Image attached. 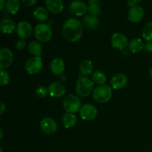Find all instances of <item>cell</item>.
I'll return each instance as SVG.
<instances>
[{"label": "cell", "instance_id": "cell-16", "mask_svg": "<svg viewBox=\"0 0 152 152\" xmlns=\"http://www.w3.org/2000/svg\"><path fill=\"white\" fill-rule=\"evenodd\" d=\"M50 68L52 74H53L54 75H60L65 71V62L61 58L56 57L51 61Z\"/></svg>", "mask_w": 152, "mask_h": 152}, {"label": "cell", "instance_id": "cell-27", "mask_svg": "<svg viewBox=\"0 0 152 152\" xmlns=\"http://www.w3.org/2000/svg\"><path fill=\"white\" fill-rule=\"evenodd\" d=\"M92 80L96 84H99L102 86L106 81V76L102 71H95L92 76Z\"/></svg>", "mask_w": 152, "mask_h": 152}, {"label": "cell", "instance_id": "cell-2", "mask_svg": "<svg viewBox=\"0 0 152 152\" xmlns=\"http://www.w3.org/2000/svg\"><path fill=\"white\" fill-rule=\"evenodd\" d=\"M94 88V83L86 77L80 76L76 86V93L83 97L88 96Z\"/></svg>", "mask_w": 152, "mask_h": 152}, {"label": "cell", "instance_id": "cell-18", "mask_svg": "<svg viewBox=\"0 0 152 152\" xmlns=\"http://www.w3.org/2000/svg\"><path fill=\"white\" fill-rule=\"evenodd\" d=\"M83 22L87 28L94 30L97 28L98 25H99V19H98L97 16L88 13V14L85 15V16L83 17Z\"/></svg>", "mask_w": 152, "mask_h": 152}, {"label": "cell", "instance_id": "cell-15", "mask_svg": "<svg viewBox=\"0 0 152 152\" xmlns=\"http://www.w3.org/2000/svg\"><path fill=\"white\" fill-rule=\"evenodd\" d=\"M127 77L123 74H117L111 78V87L115 90L122 89L127 84Z\"/></svg>", "mask_w": 152, "mask_h": 152}, {"label": "cell", "instance_id": "cell-12", "mask_svg": "<svg viewBox=\"0 0 152 152\" xmlns=\"http://www.w3.org/2000/svg\"><path fill=\"white\" fill-rule=\"evenodd\" d=\"M144 16V9L140 5L133 6L129 10L128 19L132 22H138L142 20Z\"/></svg>", "mask_w": 152, "mask_h": 152}, {"label": "cell", "instance_id": "cell-11", "mask_svg": "<svg viewBox=\"0 0 152 152\" xmlns=\"http://www.w3.org/2000/svg\"><path fill=\"white\" fill-rule=\"evenodd\" d=\"M40 126L42 130L48 134H54L57 130V124L56 121L50 117L43 118L40 123Z\"/></svg>", "mask_w": 152, "mask_h": 152}, {"label": "cell", "instance_id": "cell-10", "mask_svg": "<svg viewBox=\"0 0 152 152\" xmlns=\"http://www.w3.org/2000/svg\"><path fill=\"white\" fill-rule=\"evenodd\" d=\"M16 33L22 39H28L32 35L33 28L28 22L22 21L16 27Z\"/></svg>", "mask_w": 152, "mask_h": 152}, {"label": "cell", "instance_id": "cell-32", "mask_svg": "<svg viewBox=\"0 0 152 152\" xmlns=\"http://www.w3.org/2000/svg\"><path fill=\"white\" fill-rule=\"evenodd\" d=\"M144 49L148 53H152V41L147 42L144 46Z\"/></svg>", "mask_w": 152, "mask_h": 152}, {"label": "cell", "instance_id": "cell-14", "mask_svg": "<svg viewBox=\"0 0 152 152\" xmlns=\"http://www.w3.org/2000/svg\"><path fill=\"white\" fill-rule=\"evenodd\" d=\"M48 93L53 97H61L65 94V88L62 83L55 82L49 86Z\"/></svg>", "mask_w": 152, "mask_h": 152}, {"label": "cell", "instance_id": "cell-39", "mask_svg": "<svg viewBox=\"0 0 152 152\" xmlns=\"http://www.w3.org/2000/svg\"><path fill=\"white\" fill-rule=\"evenodd\" d=\"M0 151H1V152H2V148H0Z\"/></svg>", "mask_w": 152, "mask_h": 152}, {"label": "cell", "instance_id": "cell-4", "mask_svg": "<svg viewBox=\"0 0 152 152\" xmlns=\"http://www.w3.org/2000/svg\"><path fill=\"white\" fill-rule=\"evenodd\" d=\"M34 34L39 41L42 42H47L51 39V28L48 24L39 23L35 27Z\"/></svg>", "mask_w": 152, "mask_h": 152}, {"label": "cell", "instance_id": "cell-30", "mask_svg": "<svg viewBox=\"0 0 152 152\" xmlns=\"http://www.w3.org/2000/svg\"><path fill=\"white\" fill-rule=\"evenodd\" d=\"M48 89L47 88L44 87V86H40L36 91V94L40 98L45 97L48 95Z\"/></svg>", "mask_w": 152, "mask_h": 152}, {"label": "cell", "instance_id": "cell-31", "mask_svg": "<svg viewBox=\"0 0 152 152\" xmlns=\"http://www.w3.org/2000/svg\"><path fill=\"white\" fill-rule=\"evenodd\" d=\"M25 45H26V43H25V40L19 39L16 42V48L19 50H23V49H25Z\"/></svg>", "mask_w": 152, "mask_h": 152}, {"label": "cell", "instance_id": "cell-13", "mask_svg": "<svg viewBox=\"0 0 152 152\" xmlns=\"http://www.w3.org/2000/svg\"><path fill=\"white\" fill-rule=\"evenodd\" d=\"M69 9L73 13L77 16H83L87 12L88 6L84 1L80 0H75L70 4Z\"/></svg>", "mask_w": 152, "mask_h": 152}, {"label": "cell", "instance_id": "cell-7", "mask_svg": "<svg viewBox=\"0 0 152 152\" xmlns=\"http://www.w3.org/2000/svg\"><path fill=\"white\" fill-rule=\"evenodd\" d=\"M111 43L113 48L118 50H123L129 45V41L126 35L121 33H116L111 36Z\"/></svg>", "mask_w": 152, "mask_h": 152}, {"label": "cell", "instance_id": "cell-22", "mask_svg": "<svg viewBox=\"0 0 152 152\" xmlns=\"http://www.w3.org/2000/svg\"><path fill=\"white\" fill-rule=\"evenodd\" d=\"M28 50L34 56L40 57V56L42 55V46L39 42L36 41H31L28 45Z\"/></svg>", "mask_w": 152, "mask_h": 152}, {"label": "cell", "instance_id": "cell-19", "mask_svg": "<svg viewBox=\"0 0 152 152\" xmlns=\"http://www.w3.org/2000/svg\"><path fill=\"white\" fill-rule=\"evenodd\" d=\"M62 123L66 129H70L71 127H74L77 122V117L74 114H71V113H65L62 115Z\"/></svg>", "mask_w": 152, "mask_h": 152}, {"label": "cell", "instance_id": "cell-5", "mask_svg": "<svg viewBox=\"0 0 152 152\" xmlns=\"http://www.w3.org/2000/svg\"><path fill=\"white\" fill-rule=\"evenodd\" d=\"M63 107L68 113L74 114L81 108V101L76 95L69 94L64 99Z\"/></svg>", "mask_w": 152, "mask_h": 152}, {"label": "cell", "instance_id": "cell-33", "mask_svg": "<svg viewBox=\"0 0 152 152\" xmlns=\"http://www.w3.org/2000/svg\"><path fill=\"white\" fill-rule=\"evenodd\" d=\"M36 2H37L36 0H22V3L28 7L33 6L34 4H36Z\"/></svg>", "mask_w": 152, "mask_h": 152}, {"label": "cell", "instance_id": "cell-20", "mask_svg": "<svg viewBox=\"0 0 152 152\" xmlns=\"http://www.w3.org/2000/svg\"><path fill=\"white\" fill-rule=\"evenodd\" d=\"M0 28L4 34H11L16 29V24L12 19H4L1 22Z\"/></svg>", "mask_w": 152, "mask_h": 152}, {"label": "cell", "instance_id": "cell-23", "mask_svg": "<svg viewBox=\"0 0 152 152\" xmlns=\"http://www.w3.org/2000/svg\"><path fill=\"white\" fill-rule=\"evenodd\" d=\"M144 45L143 42L140 39H134L132 41L129 42V49L132 50L133 53H137L142 50L144 48Z\"/></svg>", "mask_w": 152, "mask_h": 152}, {"label": "cell", "instance_id": "cell-9", "mask_svg": "<svg viewBox=\"0 0 152 152\" xmlns=\"http://www.w3.org/2000/svg\"><path fill=\"white\" fill-rule=\"evenodd\" d=\"M13 61V52L7 48L0 49V68L4 70L12 64Z\"/></svg>", "mask_w": 152, "mask_h": 152}, {"label": "cell", "instance_id": "cell-6", "mask_svg": "<svg viewBox=\"0 0 152 152\" xmlns=\"http://www.w3.org/2000/svg\"><path fill=\"white\" fill-rule=\"evenodd\" d=\"M25 70L28 74H34L40 71L42 68V61L41 57L33 56L29 58L25 62Z\"/></svg>", "mask_w": 152, "mask_h": 152}, {"label": "cell", "instance_id": "cell-17", "mask_svg": "<svg viewBox=\"0 0 152 152\" xmlns=\"http://www.w3.org/2000/svg\"><path fill=\"white\" fill-rule=\"evenodd\" d=\"M48 9L53 13H59L63 10L64 4L62 0H46Z\"/></svg>", "mask_w": 152, "mask_h": 152}, {"label": "cell", "instance_id": "cell-24", "mask_svg": "<svg viewBox=\"0 0 152 152\" xmlns=\"http://www.w3.org/2000/svg\"><path fill=\"white\" fill-rule=\"evenodd\" d=\"M34 16L37 20L43 22V21H45L48 17V12L47 9L45 8L44 7L39 6L34 10Z\"/></svg>", "mask_w": 152, "mask_h": 152}, {"label": "cell", "instance_id": "cell-8", "mask_svg": "<svg viewBox=\"0 0 152 152\" xmlns=\"http://www.w3.org/2000/svg\"><path fill=\"white\" fill-rule=\"evenodd\" d=\"M80 114L83 120H92L97 115V109L91 104H85L80 108Z\"/></svg>", "mask_w": 152, "mask_h": 152}, {"label": "cell", "instance_id": "cell-29", "mask_svg": "<svg viewBox=\"0 0 152 152\" xmlns=\"http://www.w3.org/2000/svg\"><path fill=\"white\" fill-rule=\"evenodd\" d=\"M0 85L1 86H5V85L8 84L9 81H10V75L7 71L4 70H1L0 71Z\"/></svg>", "mask_w": 152, "mask_h": 152}, {"label": "cell", "instance_id": "cell-38", "mask_svg": "<svg viewBox=\"0 0 152 152\" xmlns=\"http://www.w3.org/2000/svg\"><path fill=\"white\" fill-rule=\"evenodd\" d=\"M150 76H151V77L152 79V68H151V70H150Z\"/></svg>", "mask_w": 152, "mask_h": 152}, {"label": "cell", "instance_id": "cell-1", "mask_svg": "<svg viewBox=\"0 0 152 152\" xmlns=\"http://www.w3.org/2000/svg\"><path fill=\"white\" fill-rule=\"evenodd\" d=\"M62 34L68 41L77 42L83 34V24L76 18H69L64 23Z\"/></svg>", "mask_w": 152, "mask_h": 152}, {"label": "cell", "instance_id": "cell-21", "mask_svg": "<svg viewBox=\"0 0 152 152\" xmlns=\"http://www.w3.org/2000/svg\"><path fill=\"white\" fill-rule=\"evenodd\" d=\"M93 63L89 60H84L80 63V71L83 77H86L91 74L93 71Z\"/></svg>", "mask_w": 152, "mask_h": 152}, {"label": "cell", "instance_id": "cell-34", "mask_svg": "<svg viewBox=\"0 0 152 152\" xmlns=\"http://www.w3.org/2000/svg\"><path fill=\"white\" fill-rule=\"evenodd\" d=\"M140 1H128V4H129V7H133V6L136 5L137 3L140 2Z\"/></svg>", "mask_w": 152, "mask_h": 152}, {"label": "cell", "instance_id": "cell-36", "mask_svg": "<svg viewBox=\"0 0 152 152\" xmlns=\"http://www.w3.org/2000/svg\"><path fill=\"white\" fill-rule=\"evenodd\" d=\"M4 3H5V1H4V0H0V10H1L4 8Z\"/></svg>", "mask_w": 152, "mask_h": 152}, {"label": "cell", "instance_id": "cell-37", "mask_svg": "<svg viewBox=\"0 0 152 152\" xmlns=\"http://www.w3.org/2000/svg\"><path fill=\"white\" fill-rule=\"evenodd\" d=\"M0 132H1V138H2V137H3V131H2V129H1V130H0Z\"/></svg>", "mask_w": 152, "mask_h": 152}, {"label": "cell", "instance_id": "cell-25", "mask_svg": "<svg viewBox=\"0 0 152 152\" xmlns=\"http://www.w3.org/2000/svg\"><path fill=\"white\" fill-rule=\"evenodd\" d=\"M88 10L89 13L94 16L100 14L101 8L99 6V1L97 0H92L88 1Z\"/></svg>", "mask_w": 152, "mask_h": 152}, {"label": "cell", "instance_id": "cell-35", "mask_svg": "<svg viewBox=\"0 0 152 152\" xmlns=\"http://www.w3.org/2000/svg\"><path fill=\"white\" fill-rule=\"evenodd\" d=\"M0 103H1V111H0V114L1 115V114H2L4 111V104L3 103L2 101H1V102H0Z\"/></svg>", "mask_w": 152, "mask_h": 152}, {"label": "cell", "instance_id": "cell-3", "mask_svg": "<svg viewBox=\"0 0 152 152\" xmlns=\"http://www.w3.org/2000/svg\"><path fill=\"white\" fill-rule=\"evenodd\" d=\"M112 96V89L108 85L98 86L94 90L93 98L95 101L100 103L107 102Z\"/></svg>", "mask_w": 152, "mask_h": 152}, {"label": "cell", "instance_id": "cell-28", "mask_svg": "<svg viewBox=\"0 0 152 152\" xmlns=\"http://www.w3.org/2000/svg\"><path fill=\"white\" fill-rule=\"evenodd\" d=\"M142 37L147 41H152V22H149L142 30Z\"/></svg>", "mask_w": 152, "mask_h": 152}, {"label": "cell", "instance_id": "cell-26", "mask_svg": "<svg viewBox=\"0 0 152 152\" xmlns=\"http://www.w3.org/2000/svg\"><path fill=\"white\" fill-rule=\"evenodd\" d=\"M20 6L19 0H7L6 1V10L8 13L14 14L18 12Z\"/></svg>", "mask_w": 152, "mask_h": 152}]
</instances>
